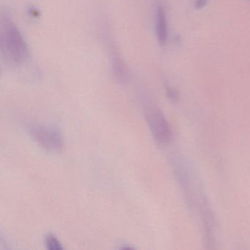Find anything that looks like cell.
I'll list each match as a JSON object with an SVG mask.
<instances>
[{
	"label": "cell",
	"mask_w": 250,
	"mask_h": 250,
	"mask_svg": "<svg viewBox=\"0 0 250 250\" xmlns=\"http://www.w3.org/2000/svg\"><path fill=\"white\" fill-rule=\"evenodd\" d=\"M0 47L4 59L14 65H20L27 61L28 46L17 26L7 16H1Z\"/></svg>",
	"instance_id": "obj_1"
},
{
	"label": "cell",
	"mask_w": 250,
	"mask_h": 250,
	"mask_svg": "<svg viewBox=\"0 0 250 250\" xmlns=\"http://www.w3.org/2000/svg\"><path fill=\"white\" fill-rule=\"evenodd\" d=\"M141 99L144 116L153 138L162 146L168 144L172 140V129L167 120L148 96L144 95Z\"/></svg>",
	"instance_id": "obj_2"
},
{
	"label": "cell",
	"mask_w": 250,
	"mask_h": 250,
	"mask_svg": "<svg viewBox=\"0 0 250 250\" xmlns=\"http://www.w3.org/2000/svg\"><path fill=\"white\" fill-rule=\"evenodd\" d=\"M29 133L33 140L46 151L59 153L63 148V137L61 133L54 127L35 125L30 127Z\"/></svg>",
	"instance_id": "obj_3"
},
{
	"label": "cell",
	"mask_w": 250,
	"mask_h": 250,
	"mask_svg": "<svg viewBox=\"0 0 250 250\" xmlns=\"http://www.w3.org/2000/svg\"><path fill=\"white\" fill-rule=\"evenodd\" d=\"M109 46L111 67L114 77L118 83L125 84L129 77L126 64L124 62L121 54L117 50L116 46L112 43V42H109Z\"/></svg>",
	"instance_id": "obj_4"
},
{
	"label": "cell",
	"mask_w": 250,
	"mask_h": 250,
	"mask_svg": "<svg viewBox=\"0 0 250 250\" xmlns=\"http://www.w3.org/2000/svg\"><path fill=\"white\" fill-rule=\"evenodd\" d=\"M155 27L156 37L161 46L166 45L168 39V24L166 10L162 1H158L155 8Z\"/></svg>",
	"instance_id": "obj_5"
},
{
	"label": "cell",
	"mask_w": 250,
	"mask_h": 250,
	"mask_svg": "<svg viewBox=\"0 0 250 250\" xmlns=\"http://www.w3.org/2000/svg\"><path fill=\"white\" fill-rule=\"evenodd\" d=\"M46 246L50 250H63L62 244L58 238L54 234H49L45 239Z\"/></svg>",
	"instance_id": "obj_6"
},
{
	"label": "cell",
	"mask_w": 250,
	"mask_h": 250,
	"mask_svg": "<svg viewBox=\"0 0 250 250\" xmlns=\"http://www.w3.org/2000/svg\"><path fill=\"white\" fill-rule=\"evenodd\" d=\"M166 93L167 96L172 102H178L179 99V93H178V90L170 86H167Z\"/></svg>",
	"instance_id": "obj_7"
},
{
	"label": "cell",
	"mask_w": 250,
	"mask_h": 250,
	"mask_svg": "<svg viewBox=\"0 0 250 250\" xmlns=\"http://www.w3.org/2000/svg\"><path fill=\"white\" fill-rule=\"evenodd\" d=\"M208 3V0H195L194 6L197 9H202L204 8Z\"/></svg>",
	"instance_id": "obj_8"
},
{
	"label": "cell",
	"mask_w": 250,
	"mask_h": 250,
	"mask_svg": "<svg viewBox=\"0 0 250 250\" xmlns=\"http://www.w3.org/2000/svg\"><path fill=\"white\" fill-rule=\"evenodd\" d=\"M249 1H250V0H249Z\"/></svg>",
	"instance_id": "obj_9"
}]
</instances>
